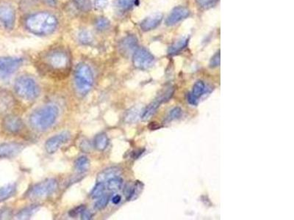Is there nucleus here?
Instances as JSON below:
<instances>
[{"mask_svg":"<svg viewBox=\"0 0 294 220\" xmlns=\"http://www.w3.org/2000/svg\"><path fill=\"white\" fill-rule=\"evenodd\" d=\"M110 22L108 18L105 17H100L97 18L96 22H95V26L96 29L100 31H104L108 30L110 28Z\"/></svg>","mask_w":294,"mask_h":220,"instance_id":"nucleus-26","label":"nucleus"},{"mask_svg":"<svg viewBox=\"0 0 294 220\" xmlns=\"http://www.w3.org/2000/svg\"><path fill=\"white\" fill-rule=\"evenodd\" d=\"M14 88L16 94L27 101H33L39 96V87L31 76L18 77L15 82Z\"/></svg>","mask_w":294,"mask_h":220,"instance_id":"nucleus-4","label":"nucleus"},{"mask_svg":"<svg viewBox=\"0 0 294 220\" xmlns=\"http://www.w3.org/2000/svg\"><path fill=\"white\" fill-rule=\"evenodd\" d=\"M39 209L38 205H32L31 206L24 208L18 212L17 219H28Z\"/></svg>","mask_w":294,"mask_h":220,"instance_id":"nucleus-19","label":"nucleus"},{"mask_svg":"<svg viewBox=\"0 0 294 220\" xmlns=\"http://www.w3.org/2000/svg\"><path fill=\"white\" fill-rule=\"evenodd\" d=\"M187 101L190 104L193 106H196L198 104V99L195 98L191 93H189L187 94Z\"/></svg>","mask_w":294,"mask_h":220,"instance_id":"nucleus-36","label":"nucleus"},{"mask_svg":"<svg viewBox=\"0 0 294 220\" xmlns=\"http://www.w3.org/2000/svg\"><path fill=\"white\" fill-rule=\"evenodd\" d=\"M58 108L53 104L46 105L36 110L30 117L32 127L37 131H46L54 124L58 118Z\"/></svg>","mask_w":294,"mask_h":220,"instance_id":"nucleus-3","label":"nucleus"},{"mask_svg":"<svg viewBox=\"0 0 294 220\" xmlns=\"http://www.w3.org/2000/svg\"><path fill=\"white\" fill-rule=\"evenodd\" d=\"M39 66L45 73L63 76L69 72L71 59L66 50L56 48L50 50L41 57Z\"/></svg>","mask_w":294,"mask_h":220,"instance_id":"nucleus-1","label":"nucleus"},{"mask_svg":"<svg viewBox=\"0 0 294 220\" xmlns=\"http://www.w3.org/2000/svg\"><path fill=\"white\" fill-rule=\"evenodd\" d=\"M122 179L120 177L112 178L108 181V189L110 191H117L121 189Z\"/></svg>","mask_w":294,"mask_h":220,"instance_id":"nucleus-24","label":"nucleus"},{"mask_svg":"<svg viewBox=\"0 0 294 220\" xmlns=\"http://www.w3.org/2000/svg\"><path fill=\"white\" fill-rule=\"evenodd\" d=\"M69 138L70 134L66 131L50 138L45 144L46 152L50 154L55 153L63 144L67 143Z\"/></svg>","mask_w":294,"mask_h":220,"instance_id":"nucleus-11","label":"nucleus"},{"mask_svg":"<svg viewBox=\"0 0 294 220\" xmlns=\"http://www.w3.org/2000/svg\"><path fill=\"white\" fill-rule=\"evenodd\" d=\"M110 196L108 195H104L100 197V199L95 203L94 208L96 210H103L106 207L109 203Z\"/></svg>","mask_w":294,"mask_h":220,"instance_id":"nucleus-29","label":"nucleus"},{"mask_svg":"<svg viewBox=\"0 0 294 220\" xmlns=\"http://www.w3.org/2000/svg\"><path fill=\"white\" fill-rule=\"evenodd\" d=\"M163 19V15L160 13L152 15L145 18L141 24V28L143 31H150L155 29L161 22Z\"/></svg>","mask_w":294,"mask_h":220,"instance_id":"nucleus-15","label":"nucleus"},{"mask_svg":"<svg viewBox=\"0 0 294 220\" xmlns=\"http://www.w3.org/2000/svg\"><path fill=\"white\" fill-rule=\"evenodd\" d=\"M0 21L8 30H12L16 21V11L9 3H0Z\"/></svg>","mask_w":294,"mask_h":220,"instance_id":"nucleus-10","label":"nucleus"},{"mask_svg":"<svg viewBox=\"0 0 294 220\" xmlns=\"http://www.w3.org/2000/svg\"><path fill=\"white\" fill-rule=\"evenodd\" d=\"M23 126L24 123L21 118L13 115L6 116L3 121V127L5 131L11 134H17L22 130Z\"/></svg>","mask_w":294,"mask_h":220,"instance_id":"nucleus-12","label":"nucleus"},{"mask_svg":"<svg viewBox=\"0 0 294 220\" xmlns=\"http://www.w3.org/2000/svg\"><path fill=\"white\" fill-rule=\"evenodd\" d=\"M174 92H175V90L172 88H169L163 94H160L155 101H153L148 106H146V109L143 111V115H142V120L147 121V120L150 119L156 113L160 105L165 102V101H168L174 95Z\"/></svg>","mask_w":294,"mask_h":220,"instance_id":"nucleus-9","label":"nucleus"},{"mask_svg":"<svg viewBox=\"0 0 294 220\" xmlns=\"http://www.w3.org/2000/svg\"><path fill=\"white\" fill-rule=\"evenodd\" d=\"M40 1L42 2L44 4L48 5L50 6H55L56 5V2L55 0H40Z\"/></svg>","mask_w":294,"mask_h":220,"instance_id":"nucleus-39","label":"nucleus"},{"mask_svg":"<svg viewBox=\"0 0 294 220\" xmlns=\"http://www.w3.org/2000/svg\"><path fill=\"white\" fill-rule=\"evenodd\" d=\"M137 1L138 0H116V4L120 9L127 11L133 8Z\"/></svg>","mask_w":294,"mask_h":220,"instance_id":"nucleus-27","label":"nucleus"},{"mask_svg":"<svg viewBox=\"0 0 294 220\" xmlns=\"http://www.w3.org/2000/svg\"><path fill=\"white\" fill-rule=\"evenodd\" d=\"M80 214H81V218L83 219L88 220L91 219L92 218L91 213L88 210H87L86 208H85Z\"/></svg>","mask_w":294,"mask_h":220,"instance_id":"nucleus-38","label":"nucleus"},{"mask_svg":"<svg viewBox=\"0 0 294 220\" xmlns=\"http://www.w3.org/2000/svg\"><path fill=\"white\" fill-rule=\"evenodd\" d=\"M24 147L20 143H6L0 144V158H12L22 151Z\"/></svg>","mask_w":294,"mask_h":220,"instance_id":"nucleus-13","label":"nucleus"},{"mask_svg":"<svg viewBox=\"0 0 294 220\" xmlns=\"http://www.w3.org/2000/svg\"><path fill=\"white\" fill-rule=\"evenodd\" d=\"M121 196H118V195H117V196H116L113 197V198H112V201H113V203H114V204H118V203H119L120 202H121Z\"/></svg>","mask_w":294,"mask_h":220,"instance_id":"nucleus-40","label":"nucleus"},{"mask_svg":"<svg viewBox=\"0 0 294 220\" xmlns=\"http://www.w3.org/2000/svg\"><path fill=\"white\" fill-rule=\"evenodd\" d=\"M121 173V170L118 168H116V167L107 168V169L99 173L97 182L105 183L112 179V178L119 177Z\"/></svg>","mask_w":294,"mask_h":220,"instance_id":"nucleus-16","label":"nucleus"},{"mask_svg":"<svg viewBox=\"0 0 294 220\" xmlns=\"http://www.w3.org/2000/svg\"><path fill=\"white\" fill-rule=\"evenodd\" d=\"M16 186L13 183L6 185L3 187L0 188V203L9 199L14 196L16 193Z\"/></svg>","mask_w":294,"mask_h":220,"instance_id":"nucleus-18","label":"nucleus"},{"mask_svg":"<svg viewBox=\"0 0 294 220\" xmlns=\"http://www.w3.org/2000/svg\"><path fill=\"white\" fill-rule=\"evenodd\" d=\"M12 211L9 208H3L0 211V219H10L11 217Z\"/></svg>","mask_w":294,"mask_h":220,"instance_id":"nucleus-33","label":"nucleus"},{"mask_svg":"<svg viewBox=\"0 0 294 220\" xmlns=\"http://www.w3.org/2000/svg\"><path fill=\"white\" fill-rule=\"evenodd\" d=\"M187 44H188V39H185V38L183 39V38H182V39L179 40V41L174 43L171 47L169 48V49H168V54H177L179 51L185 49V48L186 47Z\"/></svg>","mask_w":294,"mask_h":220,"instance_id":"nucleus-22","label":"nucleus"},{"mask_svg":"<svg viewBox=\"0 0 294 220\" xmlns=\"http://www.w3.org/2000/svg\"><path fill=\"white\" fill-rule=\"evenodd\" d=\"M108 145V138L104 133L96 135L94 139V146L98 151H103L106 149Z\"/></svg>","mask_w":294,"mask_h":220,"instance_id":"nucleus-20","label":"nucleus"},{"mask_svg":"<svg viewBox=\"0 0 294 220\" xmlns=\"http://www.w3.org/2000/svg\"><path fill=\"white\" fill-rule=\"evenodd\" d=\"M182 113H183V110H182L180 107H175L172 109L171 111L168 113V116L166 117V121L169 122V121H174V120L178 119L182 116Z\"/></svg>","mask_w":294,"mask_h":220,"instance_id":"nucleus-30","label":"nucleus"},{"mask_svg":"<svg viewBox=\"0 0 294 220\" xmlns=\"http://www.w3.org/2000/svg\"><path fill=\"white\" fill-rule=\"evenodd\" d=\"M75 81L77 89L80 94H86L93 84V75L91 68L86 63H80L75 71Z\"/></svg>","mask_w":294,"mask_h":220,"instance_id":"nucleus-5","label":"nucleus"},{"mask_svg":"<svg viewBox=\"0 0 294 220\" xmlns=\"http://www.w3.org/2000/svg\"><path fill=\"white\" fill-rule=\"evenodd\" d=\"M137 45L138 43H137L136 38L134 36H128L121 41L119 48L122 54H129L130 53L135 52V50L137 49Z\"/></svg>","mask_w":294,"mask_h":220,"instance_id":"nucleus-17","label":"nucleus"},{"mask_svg":"<svg viewBox=\"0 0 294 220\" xmlns=\"http://www.w3.org/2000/svg\"><path fill=\"white\" fill-rule=\"evenodd\" d=\"M105 189L104 183L97 182V184L92 190L91 196L92 198H100L103 195Z\"/></svg>","mask_w":294,"mask_h":220,"instance_id":"nucleus-28","label":"nucleus"},{"mask_svg":"<svg viewBox=\"0 0 294 220\" xmlns=\"http://www.w3.org/2000/svg\"><path fill=\"white\" fill-rule=\"evenodd\" d=\"M74 4L77 8L83 12H88L91 9V3L90 0H73Z\"/></svg>","mask_w":294,"mask_h":220,"instance_id":"nucleus-23","label":"nucleus"},{"mask_svg":"<svg viewBox=\"0 0 294 220\" xmlns=\"http://www.w3.org/2000/svg\"><path fill=\"white\" fill-rule=\"evenodd\" d=\"M23 60L17 58H0V79L10 77L22 65Z\"/></svg>","mask_w":294,"mask_h":220,"instance_id":"nucleus-7","label":"nucleus"},{"mask_svg":"<svg viewBox=\"0 0 294 220\" xmlns=\"http://www.w3.org/2000/svg\"><path fill=\"white\" fill-rule=\"evenodd\" d=\"M25 24L27 29L33 34L47 36L56 29L58 19L50 13H37L27 18Z\"/></svg>","mask_w":294,"mask_h":220,"instance_id":"nucleus-2","label":"nucleus"},{"mask_svg":"<svg viewBox=\"0 0 294 220\" xmlns=\"http://www.w3.org/2000/svg\"><path fill=\"white\" fill-rule=\"evenodd\" d=\"M220 65V53H216L214 56L212 58L210 61V66L211 68L218 67Z\"/></svg>","mask_w":294,"mask_h":220,"instance_id":"nucleus-34","label":"nucleus"},{"mask_svg":"<svg viewBox=\"0 0 294 220\" xmlns=\"http://www.w3.org/2000/svg\"><path fill=\"white\" fill-rule=\"evenodd\" d=\"M189 16V11L186 8L183 6H179L173 9L169 16L166 18L165 24L168 26H172L178 23L179 21L185 19Z\"/></svg>","mask_w":294,"mask_h":220,"instance_id":"nucleus-14","label":"nucleus"},{"mask_svg":"<svg viewBox=\"0 0 294 220\" xmlns=\"http://www.w3.org/2000/svg\"><path fill=\"white\" fill-rule=\"evenodd\" d=\"M86 207L84 206H80L79 207L75 208L72 211H70L69 215L71 216H75L77 215L81 214L82 211L85 209Z\"/></svg>","mask_w":294,"mask_h":220,"instance_id":"nucleus-37","label":"nucleus"},{"mask_svg":"<svg viewBox=\"0 0 294 220\" xmlns=\"http://www.w3.org/2000/svg\"><path fill=\"white\" fill-rule=\"evenodd\" d=\"M205 91V83L202 81H197V82L195 83L194 86H193V90H192V92L190 93L198 99L199 98L201 97L202 95L203 94Z\"/></svg>","mask_w":294,"mask_h":220,"instance_id":"nucleus-25","label":"nucleus"},{"mask_svg":"<svg viewBox=\"0 0 294 220\" xmlns=\"http://www.w3.org/2000/svg\"><path fill=\"white\" fill-rule=\"evenodd\" d=\"M58 189V182L53 178L37 183L28 191V198L31 200L43 199L53 195Z\"/></svg>","mask_w":294,"mask_h":220,"instance_id":"nucleus-6","label":"nucleus"},{"mask_svg":"<svg viewBox=\"0 0 294 220\" xmlns=\"http://www.w3.org/2000/svg\"><path fill=\"white\" fill-rule=\"evenodd\" d=\"M78 38H79L80 43L88 44V43L91 42L92 40H93V36L90 32L83 31L80 32Z\"/></svg>","mask_w":294,"mask_h":220,"instance_id":"nucleus-31","label":"nucleus"},{"mask_svg":"<svg viewBox=\"0 0 294 220\" xmlns=\"http://www.w3.org/2000/svg\"><path fill=\"white\" fill-rule=\"evenodd\" d=\"M154 61L153 55L144 48H138L133 54V65L138 69L146 70L151 67Z\"/></svg>","mask_w":294,"mask_h":220,"instance_id":"nucleus-8","label":"nucleus"},{"mask_svg":"<svg viewBox=\"0 0 294 220\" xmlns=\"http://www.w3.org/2000/svg\"><path fill=\"white\" fill-rule=\"evenodd\" d=\"M200 6L203 8H209L213 6L216 3L217 0H197Z\"/></svg>","mask_w":294,"mask_h":220,"instance_id":"nucleus-35","label":"nucleus"},{"mask_svg":"<svg viewBox=\"0 0 294 220\" xmlns=\"http://www.w3.org/2000/svg\"><path fill=\"white\" fill-rule=\"evenodd\" d=\"M108 4V0H94V7L96 10L105 9Z\"/></svg>","mask_w":294,"mask_h":220,"instance_id":"nucleus-32","label":"nucleus"},{"mask_svg":"<svg viewBox=\"0 0 294 220\" xmlns=\"http://www.w3.org/2000/svg\"><path fill=\"white\" fill-rule=\"evenodd\" d=\"M75 168L80 173L88 171L90 168V161L86 156H80L75 161Z\"/></svg>","mask_w":294,"mask_h":220,"instance_id":"nucleus-21","label":"nucleus"}]
</instances>
